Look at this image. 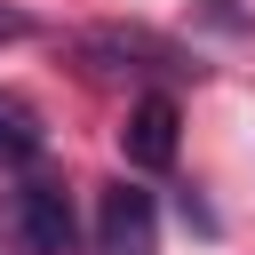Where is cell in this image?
<instances>
[{
	"label": "cell",
	"instance_id": "277c9868",
	"mask_svg": "<svg viewBox=\"0 0 255 255\" xmlns=\"http://www.w3.org/2000/svg\"><path fill=\"white\" fill-rule=\"evenodd\" d=\"M175 96H135L128 104V128H120V151L128 167H175Z\"/></svg>",
	"mask_w": 255,
	"mask_h": 255
},
{
	"label": "cell",
	"instance_id": "8992f818",
	"mask_svg": "<svg viewBox=\"0 0 255 255\" xmlns=\"http://www.w3.org/2000/svg\"><path fill=\"white\" fill-rule=\"evenodd\" d=\"M0 40H32V16L24 8H0Z\"/></svg>",
	"mask_w": 255,
	"mask_h": 255
},
{
	"label": "cell",
	"instance_id": "6da1fadb",
	"mask_svg": "<svg viewBox=\"0 0 255 255\" xmlns=\"http://www.w3.org/2000/svg\"><path fill=\"white\" fill-rule=\"evenodd\" d=\"M72 56L88 80H199V56L151 24H88Z\"/></svg>",
	"mask_w": 255,
	"mask_h": 255
},
{
	"label": "cell",
	"instance_id": "5b68a950",
	"mask_svg": "<svg viewBox=\"0 0 255 255\" xmlns=\"http://www.w3.org/2000/svg\"><path fill=\"white\" fill-rule=\"evenodd\" d=\"M48 151V128H40V112L16 96V88H0V167H32Z\"/></svg>",
	"mask_w": 255,
	"mask_h": 255
},
{
	"label": "cell",
	"instance_id": "7a4b0ae2",
	"mask_svg": "<svg viewBox=\"0 0 255 255\" xmlns=\"http://www.w3.org/2000/svg\"><path fill=\"white\" fill-rule=\"evenodd\" d=\"M96 255H159V207L135 183H112L96 199Z\"/></svg>",
	"mask_w": 255,
	"mask_h": 255
},
{
	"label": "cell",
	"instance_id": "3957f363",
	"mask_svg": "<svg viewBox=\"0 0 255 255\" xmlns=\"http://www.w3.org/2000/svg\"><path fill=\"white\" fill-rule=\"evenodd\" d=\"M16 239L32 255H72L80 247V215H72L64 183H24L16 191Z\"/></svg>",
	"mask_w": 255,
	"mask_h": 255
}]
</instances>
